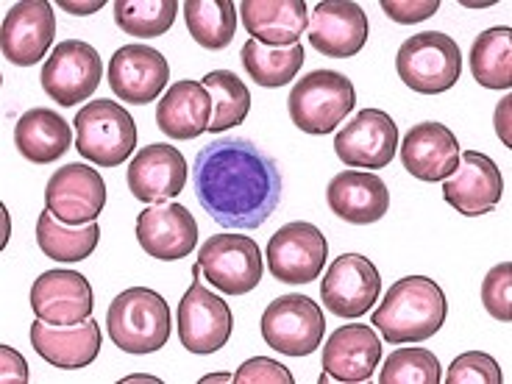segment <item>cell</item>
Wrapping results in <instances>:
<instances>
[{
	"mask_svg": "<svg viewBox=\"0 0 512 384\" xmlns=\"http://www.w3.org/2000/svg\"><path fill=\"white\" fill-rule=\"evenodd\" d=\"M304 45H290V48H270L256 39H248L243 45V64L248 76L254 78L259 87H284L295 81L304 64Z\"/></svg>",
	"mask_w": 512,
	"mask_h": 384,
	"instance_id": "cell-32",
	"label": "cell"
},
{
	"mask_svg": "<svg viewBox=\"0 0 512 384\" xmlns=\"http://www.w3.org/2000/svg\"><path fill=\"white\" fill-rule=\"evenodd\" d=\"M209 382H234V373H209L201 379V384H209Z\"/></svg>",
	"mask_w": 512,
	"mask_h": 384,
	"instance_id": "cell-43",
	"label": "cell"
},
{
	"mask_svg": "<svg viewBox=\"0 0 512 384\" xmlns=\"http://www.w3.org/2000/svg\"><path fill=\"white\" fill-rule=\"evenodd\" d=\"M440 9V0H382V12L401 26L429 20Z\"/></svg>",
	"mask_w": 512,
	"mask_h": 384,
	"instance_id": "cell-39",
	"label": "cell"
},
{
	"mask_svg": "<svg viewBox=\"0 0 512 384\" xmlns=\"http://www.w3.org/2000/svg\"><path fill=\"white\" fill-rule=\"evenodd\" d=\"M179 14L176 0H117L115 23L128 37H162L167 34Z\"/></svg>",
	"mask_w": 512,
	"mask_h": 384,
	"instance_id": "cell-34",
	"label": "cell"
},
{
	"mask_svg": "<svg viewBox=\"0 0 512 384\" xmlns=\"http://www.w3.org/2000/svg\"><path fill=\"white\" fill-rule=\"evenodd\" d=\"M471 73L487 90L512 87V31L507 26L487 28L471 48Z\"/></svg>",
	"mask_w": 512,
	"mask_h": 384,
	"instance_id": "cell-31",
	"label": "cell"
},
{
	"mask_svg": "<svg viewBox=\"0 0 512 384\" xmlns=\"http://www.w3.org/2000/svg\"><path fill=\"white\" fill-rule=\"evenodd\" d=\"M198 265L206 282L226 295H245L262 282V251L251 237L240 234H215L198 251Z\"/></svg>",
	"mask_w": 512,
	"mask_h": 384,
	"instance_id": "cell-8",
	"label": "cell"
},
{
	"mask_svg": "<svg viewBox=\"0 0 512 384\" xmlns=\"http://www.w3.org/2000/svg\"><path fill=\"white\" fill-rule=\"evenodd\" d=\"M137 243L159 262H176L192 254L198 243V223L181 204H151L137 215Z\"/></svg>",
	"mask_w": 512,
	"mask_h": 384,
	"instance_id": "cell-18",
	"label": "cell"
},
{
	"mask_svg": "<svg viewBox=\"0 0 512 384\" xmlns=\"http://www.w3.org/2000/svg\"><path fill=\"white\" fill-rule=\"evenodd\" d=\"M106 329L126 354H154L170 340V307L156 290L128 287L109 304Z\"/></svg>",
	"mask_w": 512,
	"mask_h": 384,
	"instance_id": "cell-3",
	"label": "cell"
},
{
	"mask_svg": "<svg viewBox=\"0 0 512 384\" xmlns=\"http://www.w3.org/2000/svg\"><path fill=\"white\" fill-rule=\"evenodd\" d=\"M446 315L448 304L443 290L426 276H407L384 293V301L373 312L371 326H376L393 346L423 343L443 329Z\"/></svg>",
	"mask_w": 512,
	"mask_h": 384,
	"instance_id": "cell-2",
	"label": "cell"
},
{
	"mask_svg": "<svg viewBox=\"0 0 512 384\" xmlns=\"http://www.w3.org/2000/svg\"><path fill=\"white\" fill-rule=\"evenodd\" d=\"M206 92L212 95V123L209 131H226V128L243 126L251 112V90L245 87L237 73L231 70H212L201 78Z\"/></svg>",
	"mask_w": 512,
	"mask_h": 384,
	"instance_id": "cell-33",
	"label": "cell"
},
{
	"mask_svg": "<svg viewBox=\"0 0 512 384\" xmlns=\"http://www.w3.org/2000/svg\"><path fill=\"white\" fill-rule=\"evenodd\" d=\"M510 106H512V98H504L499 103V109H496V131H499L501 142L510 148L512 145V137H510Z\"/></svg>",
	"mask_w": 512,
	"mask_h": 384,
	"instance_id": "cell-41",
	"label": "cell"
},
{
	"mask_svg": "<svg viewBox=\"0 0 512 384\" xmlns=\"http://www.w3.org/2000/svg\"><path fill=\"white\" fill-rule=\"evenodd\" d=\"M76 148L84 159L101 167H117L137 148V126L120 103L101 98L84 103L76 120Z\"/></svg>",
	"mask_w": 512,
	"mask_h": 384,
	"instance_id": "cell-5",
	"label": "cell"
},
{
	"mask_svg": "<svg viewBox=\"0 0 512 384\" xmlns=\"http://www.w3.org/2000/svg\"><path fill=\"white\" fill-rule=\"evenodd\" d=\"M45 204L53 215L70 226H84L98 220L106 206V184L90 165H64L45 187Z\"/></svg>",
	"mask_w": 512,
	"mask_h": 384,
	"instance_id": "cell-15",
	"label": "cell"
},
{
	"mask_svg": "<svg viewBox=\"0 0 512 384\" xmlns=\"http://www.w3.org/2000/svg\"><path fill=\"white\" fill-rule=\"evenodd\" d=\"M237 384H295V376L287 365L268 357H254L243 362L234 373Z\"/></svg>",
	"mask_w": 512,
	"mask_h": 384,
	"instance_id": "cell-38",
	"label": "cell"
},
{
	"mask_svg": "<svg viewBox=\"0 0 512 384\" xmlns=\"http://www.w3.org/2000/svg\"><path fill=\"white\" fill-rule=\"evenodd\" d=\"M109 87L123 103H154L170 81V64L148 45H123L109 62Z\"/></svg>",
	"mask_w": 512,
	"mask_h": 384,
	"instance_id": "cell-17",
	"label": "cell"
},
{
	"mask_svg": "<svg viewBox=\"0 0 512 384\" xmlns=\"http://www.w3.org/2000/svg\"><path fill=\"white\" fill-rule=\"evenodd\" d=\"M504 195V179L496 162L485 154L465 151L457 170L443 179V198L465 218L490 215Z\"/></svg>",
	"mask_w": 512,
	"mask_h": 384,
	"instance_id": "cell-16",
	"label": "cell"
},
{
	"mask_svg": "<svg viewBox=\"0 0 512 384\" xmlns=\"http://www.w3.org/2000/svg\"><path fill=\"white\" fill-rule=\"evenodd\" d=\"M440 379V359L429 348H398L379 373L382 384H437Z\"/></svg>",
	"mask_w": 512,
	"mask_h": 384,
	"instance_id": "cell-35",
	"label": "cell"
},
{
	"mask_svg": "<svg viewBox=\"0 0 512 384\" xmlns=\"http://www.w3.org/2000/svg\"><path fill=\"white\" fill-rule=\"evenodd\" d=\"M31 309L53 326H78L92 318V287L76 270H48L31 287Z\"/></svg>",
	"mask_w": 512,
	"mask_h": 384,
	"instance_id": "cell-21",
	"label": "cell"
},
{
	"mask_svg": "<svg viewBox=\"0 0 512 384\" xmlns=\"http://www.w3.org/2000/svg\"><path fill=\"white\" fill-rule=\"evenodd\" d=\"M59 6H62L64 12L81 14V17H84V14L98 12V9H101V6H103V0H92V3H70V0H62Z\"/></svg>",
	"mask_w": 512,
	"mask_h": 384,
	"instance_id": "cell-42",
	"label": "cell"
},
{
	"mask_svg": "<svg viewBox=\"0 0 512 384\" xmlns=\"http://www.w3.org/2000/svg\"><path fill=\"white\" fill-rule=\"evenodd\" d=\"M192 187L201 209L223 229H259L282 201L279 165L240 137L212 140L198 151Z\"/></svg>",
	"mask_w": 512,
	"mask_h": 384,
	"instance_id": "cell-1",
	"label": "cell"
},
{
	"mask_svg": "<svg viewBox=\"0 0 512 384\" xmlns=\"http://www.w3.org/2000/svg\"><path fill=\"white\" fill-rule=\"evenodd\" d=\"M357 103L354 84L337 70H315L301 81H295L287 98V112L304 134L323 137L337 126H343Z\"/></svg>",
	"mask_w": 512,
	"mask_h": 384,
	"instance_id": "cell-4",
	"label": "cell"
},
{
	"mask_svg": "<svg viewBox=\"0 0 512 384\" xmlns=\"http://www.w3.org/2000/svg\"><path fill=\"white\" fill-rule=\"evenodd\" d=\"M212 123V95L201 81H176L156 106V126L170 140H195Z\"/></svg>",
	"mask_w": 512,
	"mask_h": 384,
	"instance_id": "cell-27",
	"label": "cell"
},
{
	"mask_svg": "<svg viewBox=\"0 0 512 384\" xmlns=\"http://www.w3.org/2000/svg\"><path fill=\"white\" fill-rule=\"evenodd\" d=\"M326 332L323 309L307 295H282L262 312V337L273 351L287 357H309L318 351Z\"/></svg>",
	"mask_w": 512,
	"mask_h": 384,
	"instance_id": "cell-7",
	"label": "cell"
},
{
	"mask_svg": "<svg viewBox=\"0 0 512 384\" xmlns=\"http://www.w3.org/2000/svg\"><path fill=\"white\" fill-rule=\"evenodd\" d=\"M53 37H56V14L48 0L14 3L3 17V28H0L3 56L17 67H31L39 59H45Z\"/></svg>",
	"mask_w": 512,
	"mask_h": 384,
	"instance_id": "cell-14",
	"label": "cell"
},
{
	"mask_svg": "<svg viewBox=\"0 0 512 384\" xmlns=\"http://www.w3.org/2000/svg\"><path fill=\"white\" fill-rule=\"evenodd\" d=\"M329 256V243L315 223L295 220L270 237L268 268L276 282L309 284L320 276Z\"/></svg>",
	"mask_w": 512,
	"mask_h": 384,
	"instance_id": "cell-10",
	"label": "cell"
},
{
	"mask_svg": "<svg viewBox=\"0 0 512 384\" xmlns=\"http://www.w3.org/2000/svg\"><path fill=\"white\" fill-rule=\"evenodd\" d=\"M101 240V226L98 220L84 223V226H70L45 209L37 223V245L42 254L56 262H81L90 259L92 251Z\"/></svg>",
	"mask_w": 512,
	"mask_h": 384,
	"instance_id": "cell-29",
	"label": "cell"
},
{
	"mask_svg": "<svg viewBox=\"0 0 512 384\" xmlns=\"http://www.w3.org/2000/svg\"><path fill=\"white\" fill-rule=\"evenodd\" d=\"M73 131L67 126L62 115H56L53 109H31L17 120L14 126V145L17 151L26 156L34 165H51L59 156L70 151Z\"/></svg>",
	"mask_w": 512,
	"mask_h": 384,
	"instance_id": "cell-28",
	"label": "cell"
},
{
	"mask_svg": "<svg viewBox=\"0 0 512 384\" xmlns=\"http://www.w3.org/2000/svg\"><path fill=\"white\" fill-rule=\"evenodd\" d=\"M379 359H382V340L376 337V332L365 323H351V326H340L326 340L320 365L334 382L359 384L371 382Z\"/></svg>",
	"mask_w": 512,
	"mask_h": 384,
	"instance_id": "cell-22",
	"label": "cell"
},
{
	"mask_svg": "<svg viewBox=\"0 0 512 384\" xmlns=\"http://www.w3.org/2000/svg\"><path fill=\"white\" fill-rule=\"evenodd\" d=\"M368 14L351 0H323L309 17L312 48L332 59H351L368 42Z\"/></svg>",
	"mask_w": 512,
	"mask_h": 384,
	"instance_id": "cell-20",
	"label": "cell"
},
{
	"mask_svg": "<svg viewBox=\"0 0 512 384\" xmlns=\"http://www.w3.org/2000/svg\"><path fill=\"white\" fill-rule=\"evenodd\" d=\"M326 201L337 218L354 226H371L387 215L390 190L376 173L368 170H346L337 173L326 187Z\"/></svg>",
	"mask_w": 512,
	"mask_h": 384,
	"instance_id": "cell-25",
	"label": "cell"
},
{
	"mask_svg": "<svg viewBox=\"0 0 512 384\" xmlns=\"http://www.w3.org/2000/svg\"><path fill=\"white\" fill-rule=\"evenodd\" d=\"M0 379L3 384H26L28 382V365L20 351L9 346H0Z\"/></svg>",
	"mask_w": 512,
	"mask_h": 384,
	"instance_id": "cell-40",
	"label": "cell"
},
{
	"mask_svg": "<svg viewBox=\"0 0 512 384\" xmlns=\"http://www.w3.org/2000/svg\"><path fill=\"white\" fill-rule=\"evenodd\" d=\"M448 384H501V368L496 359L482 351H468L451 362V368L446 373Z\"/></svg>",
	"mask_w": 512,
	"mask_h": 384,
	"instance_id": "cell-36",
	"label": "cell"
},
{
	"mask_svg": "<svg viewBox=\"0 0 512 384\" xmlns=\"http://www.w3.org/2000/svg\"><path fill=\"white\" fill-rule=\"evenodd\" d=\"M128 190L142 204H165L187 187V159L179 148L154 142L142 148L128 165Z\"/></svg>",
	"mask_w": 512,
	"mask_h": 384,
	"instance_id": "cell-19",
	"label": "cell"
},
{
	"mask_svg": "<svg viewBox=\"0 0 512 384\" xmlns=\"http://www.w3.org/2000/svg\"><path fill=\"white\" fill-rule=\"evenodd\" d=\"M123 382H154V384H159V382H162V379H156V376H145V373H140V376H126Z\"/></svg>",
	"mask_w": 512,
	"mask_h": 384,
	"instance_id": "cell-44",
	"label": "cell"
},
{
	"mask_svg": "<svg viewBox=\"0 0 512 384\" xmlns=\"http://www.w3.org/2000/svg\"><path fill=\"white\" fill-rule=\"evenodd\" d=\"M234 318L229 304L192 276L190 290L179 304V337L190 354H215L229 343Z\"/></svg>",
	"mask_w": 512,
	"mask_h": 384,
	"instance_id": "cell-11",
	"label": "cell"
},
{
	"mask_svg": "<svg viewBox=\"0 0 512 384\" xmlns=\"http://www.w3.org/2000/svg\"><path fill=\"white\" fill-rule=\"evenodd\" d=\"M482 304L485 309L501 323L512 320V265L501 262L496 268H490V273L482 282Z\"/></svg>",
	"mask_w": 512,
	"mask_h": 384,
	"instance_id": "cell-37",
	"label": "cell"
},
{
	"mask_svg": "<svg viewBox=\"0 0 512 384\" xmlns=\"http://www.w3.org/2000/svg\"><path fill=\"white\" fill-rule=\"evenodd\" d=\"M101 343V326L92 318L78 326H53L37 318L31 326L34 351L62 371H81L92 365L101 354Z\"/></svg>",
	"mask_w": 512,
	"mask_h": 384,
	"instance_id": "cell-23",
	"label": "cell"
},
{
	"mask_svg": "<svg viewBox=\"0 0 512 384\" xmlns=\"http://www.w3.org/2000/svg\"><path fill=\"white\" fill-rule=\"evenodd\" d=\"M184 20L190 37L209 51L229 48L237 34V9L231 0H187Z\"/></svg>",
	"mask_w": 512,
	"mask_h": 384,
	"instance_id": "cell-30",
	"label": "cell"
},
{
	"mask_svg": "<svg viewBox=\"0 0 512 384\" xmlns=\"http://www.w3.org/2000/svg\"><path fill=\"white\" fill-rule=\"evenodd\" d=\"M404 170L418 181H443L460 165V142L443 123H418L401 142Z\"/></svg>",
	"mask_w": 512,
	"mask_h": 384,
	"instance_id": "cell-24",
	"label": "cell"
},
{
	"mask_svg": "<svg viewBox=\"0 0 512 384\" xmlns=\"http://www.w3.org/2000/svg\"><path fill=\"white\" fill-rule=\"evenodd\" d=\"M240 14H243V26L248 28V34L270 48L298 45L309 28V12L304 0H243Z\"/></svg>",
	"mask_w": 512,
	"mask_h": 384,
	"instance_id": "cell-26",
	"label": "cell"
},
{
	"mask_svg": "<svg viewBox=\"0 0 512 384\" xmlns=\"http://www.w3.org/2000/svg\"><path fill=\"white\" fill-rule=\"evenodd\" d=\"M398 78L421 95L451 90L462 76L460 45L440 31H423L410 37L396 53Z\"/></svg>",
	"mask_w": 512,
	"mask_h": 384,
	"instance_id": "cell-6",
	"label": "cell"
},
{
	"mask_svg": "<svg viewBox=\"0 0 512 384\" xmlns=\"http://www.w3.org/2000/svg\"><path fill=\"white\" fill-rule=\"evenodd\" d=\"M396 151L398 126L382 109H362L334 137V154L348 167L382 170L393 162Z\"/></svg>",
	"mask_w": 512,
	"mask_h": 384,
	"instance_id": "cell-13",
	"label": "cell"
},
{
	"mask_svg": "<svg viewBox=\"0 0 512 384\" xmlns=\"http://www.w3.org/2000/svg\"><path fill=\"white\" fill-rule=\"evenodd\" d=\"M382 276L371 259L359 254H343L332 262L320 282L323 307L337 318H359L379 301Z\"/></svg>",
	"mask_w": 512,
	"mask_h": 384,
	"instance_id": "cell-12",
	"label": "cell"
},
{
	"mask_svg": "<svg viewBox=\"0 0 512 384\" xmlns=\"http://www.w3.org/2000/svg\"><path fill=\"white\" fill-rule=\"evenodd\" d=\"M103 64L101 53L92 48L90 42L67 39L59 42L51 59L42 64V90L59 106H76L95 95L101 87Z\"/></svg>",
	"mask_w": 512,
	"mask_h": 384,
	"instance_id": "cell-9",
	"label": "cell"
}]
</instances>
